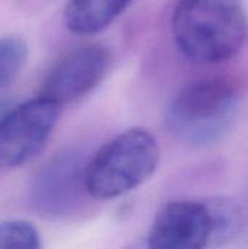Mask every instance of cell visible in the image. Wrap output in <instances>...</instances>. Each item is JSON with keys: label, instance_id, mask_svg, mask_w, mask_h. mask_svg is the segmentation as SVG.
Here are the masks:
<instances>
[{"label": "cell", "instance_id": "9c48e42d", "mask_svg": "<svg viewBox=\"0 0 248 249\" xmlns=\"http://www.w3.org/2000/svg\"><path fill=\"white\" fill-rule=\"evenodd\" d=\"M212 219L210 244H222L229 241L241 226V213L237 204L228 198H215L206 201Z\"/></svg>", "mask_w": 248, "mask_h": 249}, {"label": "cell", "instance_id": "8fae6325", "mask_svg": "<svg viewBox=\"0 0 248 249\" xmlns=\"http://www.w3.org/2000/svg\"><path fill=\"white\" fill-rule=\"evenodd\" d=\"M38 229L26 220H4L0 223V249H39Z\"/></svg>", "mask_w": 248, "mask_h": 249}, {"label": "cell", "instance_id": "6da1fadb", "mask_svg": "<svg viewBox=\"0 0 248 249\" xmlns=\"http://www.w3.org/2000/svg\"><path fill=\"white\" fill-rule=\"evenodd\" d=\"M248 34L241 0H178L172 13V35L180 51L197 63H219L234 57Z\"/></svg>", "mask_w": 248, "mask_h": 249}, {"label": "cell", "instance_id": "30bf717a", "mask_svg": "<svg viewBox=\"0 0 248 249\" xmlns=\"http://www.w3.org/2000/svg\"><path fill=\"white\" fill-rule=\"evenodd\" d=\"M28 58L26 41L18 35L0 38V88L9 85L23 69Z\"/></svg>", "mask_w": 248, "mask_h": 249}, {"label": "cell", "instance_id": "52a82bcc", "mask_svg": "<svg viewBox=\"0 0 248 249\" xmlns=\"http://www.w3.org/2000/svg\"><path fill=\"white\" fill-rule=\"evenodd\" d=\"M212 219L200 201H172L164 206L148 235L152 249H200L210 245Z\"/></svg>", "mask_w": 248, "mask_h": 249}, {"label": "cell", "instance_id": "8992f818", "mask_svg": "<svg viewBox=\"0 0 248 249\" xmlns=\"http://www.w3.org/2000/svg\"><path fill=\"white\" fill-rule=\"evenodd\" d=\"M110 57L101 45H83L60 58L48 71L39 96L66 105L82 99L94 90L104 79L108 69Z\"/></svg>", "mask_w": 248, "mask_h": 249}, {"label": "cell", "instance_id": "5b68a950", "mask_svg": "<svg viewBox=\"0 0 248 249\" xmlns=\"http://www.w3.org/2000/svg\"><path fill=\"white\" fill-rule=\"evenodd\" d=\"M82 155L67 150L56 155L35 175L31 187V203L45 217H63L73 212L85 190Z\"/></svg>", "mask_w": 248, "mask_h": 249}, {"label": "cell", "instance_id": "ba28073f", "mask_svg": "<svg viewBox=\"0 0 248 249\" xmlns=\"http://www.w3.org/2000/svg\"><path fill=\"white\" fill-rule=\"evenodd\" d=\"M133 0H69L64 23L76 35H94L117 19Z\"/></svg>", "mask_w": 248, "mask_h": 249}, {"label": "cell", "instance_id": "277c9868", "mask_svg": "<svg viewBox=\"0 0 248 249\" xmlns=\"http://www.w3.org/2000/svg\"><path fill=\"white\" fill-rule=\"evenodd\" d=\"M58 118V105L37 96L0 118V169L32 160L48 142Z\"/></svg>", "mask_w": 248, "mask_h": 249}, {"label": "cell", "instance_id": "3957f363", "mask_svg": "<svg viewBox=\"0 0 248 249\" xmlns=\"http://www.w3.org/2000/svg\"><path fill=\"white\" fill-rule=\"evenodd\" d=\"M159 158V146L151 131L142 127L126 130L86 163V194L111 200L133 191L155 174Z\"/></svg>", "mask_w": 248, "mask_h": 249}, {"label": "cell", "instance_id": "7a4b0ae2", "mask_svg": "<svg viewBox=\"0 0 248 249\" xmlns=\"http://www.w3.org/2000/svg\"><path fill=\"white\" fill-rule=\"evenodd\" d=\"M237 90L222 79H202L183 88L170 102L165 125L170 134L191 147L219 143L238 117Z\"/></svg>", "mask_w": 248, "mask_h": 249}]
</instances>
